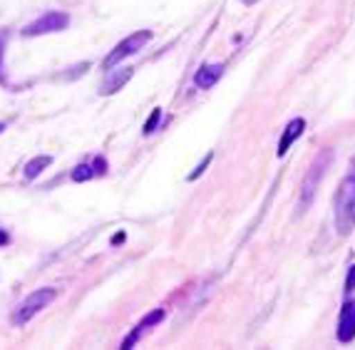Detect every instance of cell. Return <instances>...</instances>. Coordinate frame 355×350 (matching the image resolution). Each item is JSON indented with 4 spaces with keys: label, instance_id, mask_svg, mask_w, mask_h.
Listing matches in <instances>:
<instances>
[{
    "label": "cell",
    "instance_id": "1",
    "mask_svg": "<svg viewBox=\"0 0 355 350\" xmlns=\"http://www.w3.org/2000/svg\"><path fill=\"white\" fill-rule=\"evenodd\" d=\"M336 231L338 236H350L355 229V166L353 172L340 182L336 191Z\"/></svg>",
    "mask_w": 355,
    "mask_h": 350
},
{
    "label": "cell",
    "instance_id": "2",
    "mask_svg": "<svg viewBox=\"0 0 355 350\" xmlns=\"http://www.w3.org/2000/svg\"><path fill=\"white\" fill-rule=\"evenodd\" d=\"M331 159H333L331 152H320V155L313 159V164H311V169H308V174L303 177L301 202H298V209H301V211H306V209L313 204L315 191H318L320 182H323V177H326V169H328V164H331Z\"/></svg>",
    "mask_w": 355,
    "mask_h": 350
},
{
    "label": "cell",
    "instance_id": "3",
    "mask_svg": "<svg viewBox=\"0 0 355 350\" xmlns=\"http://www.w3.org/2000/svg\"><path fill=\"white\" fill-rule=\"evenodd\" d=\"M53 301H55V291H53V288H40V291L30 293V296L18 306V310H15V323H18V326L28 323L33 315H37L42 308H48Z\"/></svg>",
    "mask_w": 355,
    "mask_h": 350
},
{
    "label": "cell",
    "instance_id": "4",
    "mask_svg": "<svg viewBox=\"0 0 355 350\" xmlns=\"http://www.w3.org/2000/svg\"><path fill=\"white\" fill-rule=\"evenodd\" d=\"M149 40H152V33H149V30H139V33L130 35L127 40H122V42L117 45V48L112 50V53L107 55V60H105V70H112V67L117 65V62H122L125 58L135 55L137 50H142Z\"/></svg>",
    "mask_w": 355,
    "mask_h": 350
},
{
    "label": "cell",
    "instance_id": "5",
    "mask_svg": "<svg viewBox=\"0 0 355 350\" xmlns=\"http://www.w3.org/2000/svg\"><path fill=\"white\" fill-rule=\"evenodd\" d=\"M70 18H67L65 12H58V10H50L45 12L42 18H37L35 23H30L28 28L23 30L25 37H35V35H45V33H58V30H65Z\"/></svg>",
    "mask_w": 355,
    "mask_h": 350
},
{
    "label": "cell",
    "instance_id": "6",
    "mask_svg": "<svg viewBox=\"0 0 355 350\" xmlns=\"http://www.w3.org/2000/svg\"><path fill=\"white\" fill-rule=\"evenodd\" d=\"M336 338L340 340V343H350V340L355 338V303L353 301L343 303V308H340Z\"/></svg>",
    "mask_w": 355,
    "mask_h": 350
},
{
    "label": "cell",
    "instance_id": "7",
    "mask_svg": "<svg viewBox=\"0 0 355 350\" xmlns=\"http://www.w3.org/2000/svg\"><path fill=\"white\" fill-rule=\"evenodd\" d=\"M303 132H306V119H303V117L291 119L288 125H286L284 134H281V139H279V149H276V155L284 157L286 152H288V149H291V144L296 142V139L303 134Z\"/></svg>",
    "mask_w": 355,
    "mask_h": 350
},
{
    "label": "cell",
    "instance_id": "8",
    "mask_svg": "<svg viewBox=\"0 0 355 350\" xmlns=\"http://www.w3.org/2000/svg\"><path fill=\"white\" fill-rule=\"evenodd\" d=\"M221 75H224V65H219V62H216V65H204L202 70L194 75V85L199 89H209L219 82Z\"/></svg>",
    "mask_w": 355,
    "mask_h": 350
},
{
    "label": "cell",
    "instance_id": "9",
    "mask_svg": "<svg viewBox=\"0 0 355 350\" xmlns=\"http://www.w3.org/2000/svg\"><path fill=\"white\" fill-rule=\"evenodd\" d=\"M164 315H166V310H164V308L152 310V313H149L147 318H142V321H139V326H137V328H135V333H132L130 338H127L125 343H122V348H132V345H135L137 340H139V335H142V333L147 331V328H152V326H157L159 321H164Z\"/></svg>",
    "mask_w": 355,
    "mask_h": 350
},
{
    "label": "cell",
    "instance_id": "10",
    "mask_svg": "<svg viewBox=\"0 0 355 350\" xmlns=\"http://www.w3.org/2000/svg\"><path fill=\"white\" fill-rule=\"evenodd\" d=\"M50 164H53V159H50L48 155L35 157L33 161H28V164H25V177H28V179H35L37 174H40L42 169H45V166H50Z\"/></svg>",
    "mask_w": 355,
    "mask_h": 350
},
{
    "label": "cell",
    "instance_id": "11",
    "mask_svg": "<svg viewBox=\"0 0 355 350\" xmlns=\"http://www.w3.org/2000/svg\"><path fill=\"white\" fill-rule=\"evenodd\" d=\"M132 78V70H125V72H119L117 78L112 80V82H107L105 87H102V92H105V95H112V92H117L119 87H122V85L127 82V80Z\"/></svg>",
    "mask_w": 355,
    "mask_h": 350
},
{
    "label": "cell",
    "instance_id": "12",
    "mask_svg": "<svg viewBox=\"0 0 355 350\" xmlns=\"http://www.w3.org/2000/svg\"><path fill=\"white\" fill-rule=\"evenodd\" d=\"M89 177H92V166H87V164L77 166L75 172H72V179H75V182H85V179H89Z\"/></svg>",
    "mask_w": 355,
    "mask_h": 350
},
{
    "label": "cell",
    "instance_id": "13",
    "mask_svg": "<svg viewBox=\"0 0 355 350\" xmlns=\"http://www.w3.org/2000/svg\"><path fill=\"white\" fill-rule=\"evenodd\" d=\"M159 117H162V110H154L152 112V117L147 119V125H144V134H149V132L157 127V122H159Z\"/></svg>",
    "mask_w": 355,
    "mask_h": 350
},
{
    "label": "cell",
    "instance_id": "14",
    "mask_svg": "<svg viewBox=\"0 0 355 350\" xmlns=\"http://www.w3.org/2000/svg\"><path fill=\"white\" fill-rule=\"evenodd\" d=\"M353 291H355V266H350L348 279H345V293H353Z\"/></svg>",
    "mask_w": 355,
    "mask_h": 350
},
{
    "label": "cell",
    "instance_id": "15",
    "mask_svg": "<svg viewBox=\"0 0 355 350\" xmlns=\"http://www.w3.org/2000/svg\"><path fill=\"white\" fill-rule=\"evenodd\" d=\"M209 161H211V155H207V159H204L202 164L196 166L194 172L189 174V179H199V177H202V172H204V169H207V166H209Z\"/></svg>",
    "mask_w": 355,
    "mask_h": 350
},
{
    "label": "cell",
    "instance_id": "16",
    "mask_svg": "<svg viewBox=\"0 0 355 350\" xmlns=\"http://www.w3.org/2000/svg\"><path fill=\"white\" fill-rule=\"evenodd\" d=\"M3 243H8V234L6 231H0V246H3Z\"/></svg>",
    "mask_w": 355,
    "mask_h": 350
},
{
    "label": "cell",
    "instance_id": "17",
    "mask_svg": "<svg viewBox=\"0 0 355 350\" xmlns=\"http://www.w3.org/2000/svg\"><path fill=\"white\" fill-rule=\"evenodd\" d=\"M0 130H6V125H0Z\"/></svg>",
    "mask_w": 355,
    "mask_h": 350
}]
</instances>
